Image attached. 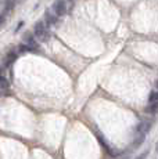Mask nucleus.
Here are the masks:
<instances>
[{
  "instance_id": "nucleus-1",
  "label": "nucleus",
  "mask_w": 158,
  "mask_h": 159,
  "mask_svg": "<svg viewBox=\"0 0 158 159\" xmlns=\"http://www.w3.org/2000/svg\"><path fill=\"white\" fill-rule=\"evenodd\" d=\"M33 35H35V38L38 39L39 42H42V43H46L51 38L49 26L44 21H38V22L35 24V26H33Z\"/></svg>"
},
{
  "instance_id": "nucleus-2",
  "label": "nucleus",
  "mask_w": 158,
  "mask_h": 159,
  "mask_svg": "<svg viewBox=\"0 0 158 159\" xmlns=\"http://www.w3.org/2000/svg\"><path fill=\"white\" fill-rule=\"evenodd\" d=\"M53 13L57 15V17H63L64 14L67 13V4L65 0H54L53 3Z\"/></svg>"
},
{
  "instance_id": "nucleus-3",
  "label": "nucleus",
  "mask_w": 158,
  "mask_h": 159,
  "mask_svg": "<svg viewBox=\"0 0 158 159\" xmlns=\"http://www.w3.org/2000/svg\"><path fill=\"white\" fill-rule=\"evenodd\" d=\"M151 126H153V120H151V119H144V120H142L140 123L137 125L136 131H137L139 134H147L148 131H150Z\"/></svg>"
},
{
  "instance_id": "nucleus-4",
  "label": "nucleus",
  "mask_w": 158,
  "mask_h": 159,
  "mask_svg": "<svg viewBox=\"0 0 158 159\" xmlns=\"http://www.w3.org/2000/svg\"><path fill=\"white\" fill-rule=\"evenodd\" d=\"M24 40H25V42H24V44L28 46L31 51H38L39 50L38 42L35 40V38H33L31 33H25V35H24Z\"/></svg>"
},
{
  "instance_id": "nucleus-5",
  "label": "nucleus",
  "mask_w": 158,
  "mask_h": 159,
  "mask_svg": "<svg viewBox=\"0 0 158 159\" xmlns=\"http://www.w3.org/2000/svg\"><path fill=\"white\" fill-rule=\"evenodd\" d=\"M16 60H17V53L16 51H8V53L6 54V57H4V65L10 66Z\"/></svg>"
},
{
  "instance_id": "nucleus-6",
  "label": "nucleus",
  "mask_w": 158,
  "mask_h": 159,
  "mask_svg": "<svg viewBox=\"0 0 158 159\" xmlns=\"http://www.w3.org/2000/svg\"><path fill=\"white\" fill-rule=\"evenodd\" d=\"M44 18H46V24H49V25H53V24L57 22V15L53 14L50 10H46V13H44Z\"/></svg>"
},
{
  "instance_id": "nucleus-7",
  "label": "nucleus",
  "mask_w": 158,
  "mask_h": 159,
  "mask_svg": "<svg viewBox=\"0 0 158 159\" xmlns=\"http://www.w3.org/2000/svg\"><path fill=\"white\" fill-rule=\"evenodd\" d=\"M144 139H146V134H139L137 133V136H136V139L133 140V144H132V149H136L140 144H143V141H144Z\"/></svg>"
},
{
  "instance_id": "nucleus-8",
  "label": "nucleus",
  "mask_w": 158,
  "mask_h": 159,
  "mask_svg": "<svg viewBox=\"0 0 158 159\" xmlns=\"http://www.w3.org/2000/svg\"><path fill=\"white\" fill-rule=\"evenodd\" d=\"M146 112H148V114H158V102H151L150 105L146 108Z\"/></svg>"
},
{
  "instance_id": "nucleus-9",
  "label": "nucleus",
  "mask_w": 158,
  "mask_h": 159,
  "mask_svg": "<svg viewBox=\"0 0 158 159\" xmlns=\"http://www.w3.org/2000/svg\"><path fill=\"white\" fill-rule=\"evenodd\" d=\"M8 87H10V82H8L3 75H0V89H2V90H6V89H8Z\"/></svg>"
},
{
  "instance_id": "nucleus-10",
  "label": "nucleus",
  "mask_w": 158,
  "mask_h": 159,
  "mask_svg": "<svg viewBox=\"0 0 158 159\" xmlns=\"http://www.w3.org/2000/svg\"><path fill=\"white\" fill-rule=\"evenodd\" d=\"M16 3H17V0H6V8H7V11H10L16 6Z\"/></svg>"
},
{
  "instance_id": "nucleus-11",
  "label": "nucleus",
  "mask_w": 158,
  "mask_h": 159,
  "mask_svg": "<svg viewBox=\"0 0 158 159\" xmlns=\"http://www.w3.org/2000/svg\"><path fill=\"white\" fill-rule=\"evenodd\" d=\"M148 100H150V102H158V91H153L148 97Z\"/></svg>"
},
{
  "instance_id": "nucleus-12",
  "label": "nucleus",
  "mask_w": 158,
  "mask_h": 159,
  "mask_svg": "<svg viewBox=\"0 0 158 159\" xmlns=\"http://www.w3.org/2000/svg\"><path fill=\"white\" fill-rule=\"evenodd\" d=\"M147 155H148V151H144L143 154H140V155H137L135 159H146L147 158Z\"/></svg>"
},
{
  "instance_id": "nucleus-13",
  "label": "nucleus",
  "mask_w": 158,
  "mask_h": 159,
  "mask_svg": "<svg viewBox=\"0 0 158 159\" xmlns=\"http://www.w3.org/2000/svg\"><path fill=\"white\" fill-rule=\"evenodd\" d=\"M3 22H4V17H3V15H0V25H2Z\"/></svg>"
},
{
  "instance_id": "nucleus-14",
  "label": "nucleus",
  "mask_w": 158,
  "mask_h": 159,
  "mask_svg": "<svg viewBox=\"0 0 158 159\" xmlns=\"http://www.w3.org/2000/svg\"><path fill=\"white\" fill-rule=\"evenodd\" d=\"M156 151L158 152V143H157V145H156Z\"/></svg>"
},
{
  "instance_id": "nucleus-15",
  "label": "nucleus",
  "mask_w": 158,
  "mask_h": 159,
  "mask_svg": "<svg viewBox=\"0 0 158 159\" xmlns=\"http://www.w3.org/2000/svg\"><path fill=\"white\" fill-rule=\"evenodd\" d=\"M156 87H157V89H158V80H157V82H156Z\"/></svg>"
}]
</instances>
